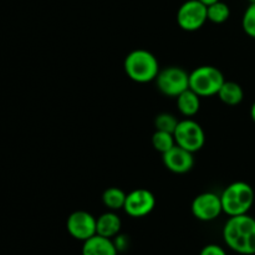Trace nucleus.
<instances>
[{
	"label": "nucleus",
	"instance_id": "f03ea898",
	"mask_svg": "<svg viewBox=\"0 0 255 255\" xmlns=\"http://www.w3.org/2000/svg\"><path fill=\"white\" fill-rule=\"evenodd\" d=\"M124 69L127 76L138 84L154 81L159 72L157 57L151 51L137 49L129 52L124 62Z\"/></svg>",
	"mask_w": 255,
	"mask_h": 255
},
{
	"label": "nucleus",
	"instance_id": "dca6fc26",
	"mask_svg": "<svg viewBox=\"0 0 255 255\" xmlns=\"http://www.w3.org/2000/svg\"><path fill=\"white\" fill-rule=\"evenodd\" d=\"M127 194L119 187H110L102 193V202L105 207L110 211H120L124 209Z\"/></svg>",
	"mask_w": 255,
	"mask_h": 255
},
{
	"label": "nucleus",
	"instance_id": "f257e3e1",
	"mask_svg": "<svg viewBox=\"0 0 255 255\" xmlns=\"http://www.w3.org/2000/svg\"><path fill=\"white\" fill-rule=\"evenodd\" d=\"M224 243L236 253L255 254V218L249 214L229 217L223 228Z\"/></svg>",
	"mask_w": 255,
	"mask_h": 255
},
{
	"label": "nucleus",
	"instance_id": "ddd939ff",
	"mask_svg": "<svg viewBox=\"0 0 255 255\" xmlns=\"http://www.w3.org/2000/svg\"><path fill=\"white\" fill-rule=\"evenodd\" d=\"M122 222L116 212L110 211L96 218V234L106 238H115L121 231Z\"/></svg>",
	"mask_w": 255,
	"mask_h": 255
},
{
	"label": "nucleus",
	"instance_id": "4468645a",
	"mask_svg": "<svg viewBox=\"0 0 255 255\" xmlns=\"http://www.w3.org/2000/svg\"><path fill=\"white\" fill-rule=\"evenodd\" d=\"M177 107L183 116H194L201 109V96H198L193 90L187 89L177 97Z\"/></svg>",
	"mask_w": 255,
	"mask_h": 255
},
{
	"label": "nucleus",
	"instance_id": "2eb2a0df",
	"mask_svg": "<svg viewBox=\"0 0 255 255\" xmlns=\"http://www.w3.org/2000/svg\"><path fill=\"white\" fill-rule=\"evenodd\" d=\"M218 97L228 106H237L244 99V91L239 84L234 81H224L218 92Z\"/></svg>",
	"mask_w": 255,
	"mask_h": 255
},
{
	"label": "nucleus",
	"instance_id": "4be33fe9",
	"mask_svg": "<svg viewBox=\"0 0 255 255\" xmlns=\"http://www.w3.org/2000/svg\"><path fill=\"white\" fill-rule=\"evenodd\" d=\"M199 255H227V253L218 244H208L202 249Z\"/></svg>",
	"mask_w": 255,
	"mask_h": 255
},
{
	"label": "nucleus",
	"instance_id": "20e7f679",
	"mask_svg": "<svg viewBox=\"0 0 255 255\" xmlns=\"http://www.w3.org/2000/svg\"><path fill=\"white\" fill-rule=\"evenodd\" d=\"M224 81L226 79L223 72L218 67L211 65L197 67L189 74V89L193 90L201 97L218 95Z\"/></svg>",
	"mask_w": 255,
	"mask_h": 255
},
{
	"label": "nucleus",
	"instance_id": "7ed1b4c3",
	"mask_svg": "<svg viewBox=\"0 0 255 255\" xmlns=\"http://www.w3.org/2000/svg\"><path fill=\"white\" fill-rule=\"evenodd\" d=\"M254 189L247 182H233L221 194L223 213L229 217L248 214L254 204Z\"/></svg>",
	"mask_w": 255,
	"mask_h": 255
},
{
	"label": "nucleus",
	"instance_id": "1a4fd4ad",
	"mask_svg": "<svg viewBox=\"0 0 255 255\" xmlns=\"http://www.w3.org/2000/svg\"><path fill=\"white\" fill-rule=\"evenodd\" d=\"M223 213L221 196L212 192L201 193L192 202V214L198 221L212 222Z\"/></svg>",
	"mask_w": 255,
	"mask_h": 255
},
{
	"label": "nucleus",
	"instance_id": "0eeeda50",
	"mask_svg": "<svg viewBox=\"0 0 255 255\" xmlns=\"http://www.w3.org/2000/svg\"><path fill=\"white\" fill-rule=\"evenodd\" d=\"M208 20L207 5L199 0H187L177 11V22L184 31H197Z\"/></svg>",
	"mask_w": 255,
	"mask_h": 255
},
{
	"label": "nucleus",
	"instance_id": "6e6552de",
	"mask_svg": "<svg viewBox=\"0 0 255 255\" xmlns=\"http://www.w3.org/2000/svg\"><path fill=\"white\" fill-rule=\"evenodd\" d=\"M156 206V198L148 189L137 188L126 197L124 211L132 218H142L151 213Z\"/></svg>",
	"mask_w": 255,
	"mask_h": 255
},
{
	"label": "nucleus",
	"instance_id": "412c9836",
	"mask_svg": "<svg viewBox=\"0 0 255 255\" xmlns=\"http://www.w3.org/2000/svg\"><path fill=\"white\" fill-rule=\"evenodd\" d=\"M115 247H116L117 252L122 253V252H126L129 247V238L126 234H117L114 239Z\"/></svg>",
	"mask_w": 255,
	"mask_h": 255
},
{
	"label": "nucleus",
	"instance_id": "393cba45",
	"mask_svg": "<svg viewBox=\"0 0 255 255\" xmlns=\"http://www.w3.org/2000/svg\"><path fill=\"white\" fill-rule=\"evenodd\" d=\"M249 2H251V4H253V2H255V0H249Z\"/></svg>",
	"mask_w": 255,
	"mask_h": 255
},
{
	"label": "nucleus",
	"instance_id": "39448f33",
	"mask_svg": "<svg viewBox=\"0 0 255 255\" xmlns=\"http://www.w3.org/2000/svg\"><path fill=\"white\" fill-rule=\"evenodd\" d=\"M157 89L167 97H178L189 89V74L178 66H168L159 70L156 77Z\"/></svg>",
	"mask_w": 255,
	"mask_h": 255
},
{
	"label": "nucleus",
	"instance_id": "9d476101",
	"mask_svg": "<svg viewBox=\"0 0 255 255\" xmlns=\"http://www.w3.org/2000/svg\"><path fill=\"white\" fill-rule=\"evenodd\" d=\"M66 229L72 238L85 242L96 234V218L86 211H76L67 218Z\"/></svg>",
	"mask_w": 255,
	"mask_h": 255
},
{
	"label": "nucleus",
	"instance_id": "5701e85b",
	"mask_svg": "<svg viewBox=\"0 0 255 255\" xmlns=\"http://www.w3.org/2000/svg\"><path fill=\"white\" fill-rule=\"evenodd\" d=\"M251 117L255 124V101L253 102V105H252V107H251Z\"/></svg>",
	"mask_w": 255,
	"mask_h": 255
},
{
	"label": "nucleus",
	"instance_id": "f3484780",
	"mask_svg": "<svg viewBox=\"0 0 255 255\" xmlns=\"http://www.w3.org/2000/svg\"><path fill=\"white\" fill-rule=\"evenodd\" d=\"M207 15H208L209 21L214 24H223L231 16V9L226 2L219 0L207 6Z\"/></svg>",
	"mask_w": 255,
	"mask_h": 255
},
{
	"label": "nucleus",
	"instance_id": "f8f14e48",
	"mask_svg": "<svg viewBox=\"0 0 255 255\" xmlns=\"http://www.w3.org/2000/svg\"><path fill=\"white\" fill-rule=\"evenodd\" d=\"M82 255H117L116 247L114 241L106 237L95 234L82 244Z\"/></svg>",
	"mask_w": 255,
	"mask_h": 255
},
{
	"label": "nucleus",
	"instance_id": "aec40b11",
	"mask_svg": "<svg viewBox=\"0 0 255 255\" xmlns=\"http://www.w3.org/2000/svg\"><path fill=\"white\" fill-rule=\"evenodd\" d=\"M242 26L248 36L255 39V2L249 4L242 19Z\"/></svg>",
	"mask_w": 255,
	"mask_h": 255
},
{
	"label": "nucleus",
	"instance_id": "9b49d317",
	"mask_svg": "<svg viewBox=\"0 0 255 255\" xmlns=\"http://www.w3.org/2000/svg\"><path fill=\"white\" fill-rule=\"evenodd\" d=\"M162 161L168 171L177 174H183L191 171L194 166L193 153L179 146H174L168 152L162 154Z\"/></svg>",
	"mask_w": 255,
	"mask_h": 255
},
{
	"label": "nucleus",
	"instance_id": "6ab92c4d",
	"mask_svg": "<svg viewBox=\"0 0 255 255\" xmlns=\"http://www.w3.org/2000/svg\"><path fill=\"white\" fill-rule=\"evenodd\" d=\"M178 122L179 121L176 119L174 115L168 114V112H162V114L157 115L156 119H154V127H156V129H158V131L173 133Z\"/></svg>",
	"mask_w": 255,
	"mask_h": 255
},
{
	"label": "nucleus",
	"instance_id": "b1692460",
	"mask_svg": "<svg viewBox=\"0 0 255 255\" xmlns=\"http://www.w3.org/2000/svg\"><path fill=\"white\" fill-rule=\"evenodd\" d=\"M199 1H201V2H203L204 5H207V6H208V5L213 4V2H217V1H219V0H199Z\"/></svg>",
	"mask_w": 255,
	"mask_h": 255
},
{
	"label": "nucleus",
	"instance_id": "423d86ee",
	"mask_svg": "<svg viewBox=\"0 0 255 255\" xmlns=\"http://www.w3.org/2000/svg\"><path fill=\"white\" fill-rule=\"evenodd\" d=\"M173 136L177 146L182 147L192 153L202 149V147L206 143V133H204L203 128L198 122L191 119L179 121L174 129Z\"/></svg>",
	"mask_w": 255,
	"mask_h": 255
},
{
	"label": "nucleus",
	"instance_id": "a211bd4d",
	"mask_svg": "<svg viewBox=\"0 0 255 255\" xmlns=\"http://www.w3.org/2000/svg\"><path fill=\"white\" fill-rule=\"evenodd\" d=\"M152 146L159 153H166V152H168L169 149L176 146V139H174L173 133L156 129V132L152 136Z\"/></svg>",
	"mask_w": 255,
	"mask_h": 255
}]
</instances>
